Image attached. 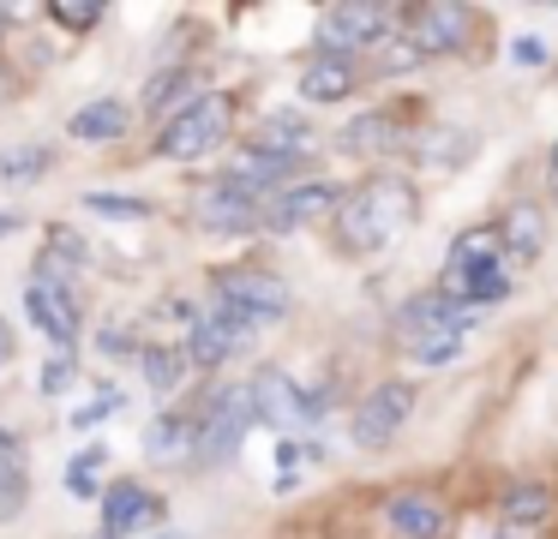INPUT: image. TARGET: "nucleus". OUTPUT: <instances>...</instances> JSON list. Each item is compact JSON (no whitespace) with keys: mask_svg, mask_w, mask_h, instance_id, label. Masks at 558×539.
Segmentation results:
<instances>
[{"mask_svg":"<svg viewBox=\"0 0 558 539\" xmlns=\"http://www.w3.org/2000/svg\"><path fill=\"white\" fill-rule=\"evenodd\" d=\"M414 222H421V192H414L402 174H373L342 198L337 246L354 252V258H373V252H385L390 240L409 234Z\"/></svg>","mask_w":558,"mask_h":539,"instance_id":"nucleus-1","label":"nucleus"},{"mask_svg":"<svg viewBox=\"0 0 558 539\" xmlns=\"http://www.w3.org/2000/svg\"><path fill=\"white\" fill-rule=\"evenodd\" d=\"M229 126H234V96L205 90L193 108H181L174 120H162V132H157V156H162V162H198V156L222 150Z\"/></svg>","mask_w":558,"mask_h":539,"instance_id":"nucleus-2","label":"nucleus"},{"mask_svg":"<svg viewBox=\"0 0 558 539\" xmlns=\"http://www.w3.org/2000/svg\"><path fill=\"white\" fill-rule=\"evenodd\" d=\"M198 455L193 462L198 467H222V462H234V450H241V438H246V426H253V390L246 383H222V390H210V402L198 407Z\"/></svg>","mask_w":558,"mask_h":539,"instance_id":"nucleus-3","label":"nucleus"},{"mask_svg":"<svg viewBox=\"0 0 558 539\" xmlns=\"http://www.w3.org/2000/svg\"><path fill=\"white\" fill-rule=\"evenodd\" d=\"M385 24H397V12H390V7H366V0H337V7L318 12L313 42H318V54H342V60H354V54H366V48H373L378 36H385Z\"/></svg>","mask_w":558,"mask_h":539,"instance_id":"nucleus-4","label":"nucleus"},{"mask_svg":"<svg viewBox=\"0 0 558 539\" xmlns=\"http://www.w3.org/2000/svg\"><path fill=\"white\" fill-rule=\"evenodd\" d=\"M414 402H421V390H414L409 378H385L378 390L361 395V407H354V419H349V438L361 443V450H390L397 431L409 426Z\"/></svg>","mask_w":558,"mask_h":539,"instance_id":"nucleus-5","label":"nucleus"},{"mask_svg":"<svg viewBox=\"0 0 558 539\" xmlns=\"http://www.w3.org/2000/svg\"><path fill=\"white\" fill-rule=\"evenodd\" d=\"M253 330L258 323L246 318V311H234L229 299H210V311H198V323L186 330V359L217 371V366H229V354H241Z\"/></svg>","mask_w":558,"mask_h":539,"instance_id":"nucleus-6","label":"nucleus"},{"mask_svg":"<svg viewBox=\"0 0 558 539\" xmlns=\"http://www.w3.org/2000/svg\"><path fill=\"white\" fill-rule=\"evenodd\" d=\"M342 198L349 192L337 186V180H294V186H282L277 198H265V228L270 234H294V228H313V222H337Z\"/></svg>","mask_w":558,"mask_h":539,"instance_id":"nucleus-7","label":"nucleus"},{"mask_svg":"<svg viewBox=\"0 0 558 539\" xmlns=\"http://www.w3.org/2000/svg\"><path fill=\"white\" fill-rule=\"evenodd\" d=\"M246 390H253L258 426H277V431H306L318 419V407H325V395H301V383H294L289 371H277V366H265Z\"/></svg>","mask_w":558,"mask_h":539,"instance_id":"nucleus-8","label":"nucleus"},{"mask_svg":"<svg viewBox=\"0 0 558 539\" xmlns=\"http://www.w3.org/2000/svg\"><path fill=\"white\" fill-rule=\"evenodd\" d=\"M474 330V306H462L450 287H426L397 311V342H426V335H469Z\"/></svg>","mask_w":558,"mask_h":539,"instance_id":"nucleus-9","label":"nucleus"},{"mask_svg":"<svg viewBox=\"0 0 558 539\" xmlns=\"http://www.w3.org/2000/svg\"><path fill=\"white\" fill-rule=\"evenodd\" d=\"M217 299H229L234 311H246L253 323H277L289 318V282L277 270H222L217 275Z\"/></svg>","mask_w":558,"mask_h":539,"instance_id":"nucleus-10","label":"nucleus"},{"mask_svg":"<svg viewBox=\"0 0 558 539\" xmlns=\"http://www.w3.org/2000/svg\"><path fill=\"white\" fill-rule=\"evenodd\" d=\"M402 24H409V42L421 48V54H457V48L469 42L474 12L457 7V0H433V7H414Z\"/></svg>","mask_w":558,"mask_h":539,"instance_id":"nucleus-11","label":"nucleus"},{"mask_svg":"<svg viewBox=\"0 0 558 539\" xmlns=\"http://www.w3.org/2000/svg\"><path fill=\"white\" fill-rule=\"evenodd\" d=\"M25 311H31V323H37V330L49 335L54 347H61V354H73V342L85 335V318H78V299L66 294V287L37 282V275L25 282Z\"/></svg>","mask_w":558,"mask_h":539,"instance_id":"nucleus-12","label":"nucleus"},{"mask_svg":"<svg viewBox=\"0 0 558 539\" xmlns=\"http://www.w3.org/2000/svg\"><path fill=\"white\" fill-rule=\"evenodd\" d=\"M198 228H205V234H253V228H265V204L246 198L229 180H210V186L198 192Z\"/></svg>","mask_w":558,"mask_h":539,"instance_id":"nucleus-13","label":"nucleus"},{"mask_svg":"<svg viewBox=\"0 0 558 539\" xmlns=\"http://www.w3.org/2000/svg\"><path fill=\"white\" fill-rule=\"evenodd\" d=\"M385 527L397 539H445L450 510L438 498H426V491H397V498L385 503Z\"/></svg>","mask_w":558,"mask_h":539,"instance_id":"nucleus-14","label":"nucleus"},{"mask_svg":"<svg viewBox=\"0 0 558 539\" xmlns=\"http://www.w3.org/2000/svg\"><path fill=\"white\" fill-rule=\"evenodd\" d=\"M157 515H162V503L150 498L138 479H121V486L102 491V539H126V534H138V527H150Z\"/></svg>","mask_w":558,"mask_h":539,"instance_id":"nucleus-15","label":"nucleus"},{"mask_svg":"<svg viewBox=\"0 0 558 539\" xmlns=\"http://www.w3.org/2000/svg\"><path fill=\"white\" fill-rule=\"evenodd\" d=\"M493 234H498V246H505V258L534 264L541 246H546V210L529 204V198H517V204H505V216L493 222Z\"/></svg>","mask_w":558,"mask_h":539,"instance_id":"nucleus-16","label":"nucleus"},{"mask_svg":"<svg viewBox=\"0 0 558 539\" xmlns=\"http://www.w3.org/2000/svg\"><path fill=\"white\" fill-rule=\"evenodd\" d=\"M145 455H150V462H162V467L193 462V455H198V419L193 414H157L145 426Z\"/></svg>","mask_w":558,"mask_h":539,"instance_id":"nucleus-17","label":"nucleus"},{"mask_svg":"<svg viewBox=\"0 0 558 539\" xmlns=\"http://www.w3.org/2000/svg\"><path fill=\"white\" fill-rule=\"evenodd\" d=\"M445 287L462 299V306H474V311H481V306H498V299L517 294V282H510V264H505V258H486V264H474V270H457Z\"/></svg>","mask_w":558,"mask_h":539,"instance_id":"nucleus-18","label":"nucleus"},{"mask_svg":"<svg viewBox=\"0 0 558 539\" xmlns=\"http://www.w3.org/2000/svg\"><path fill=\"white\" fill-rule=\"evenodd\" d=\"M361 84V66L342 54H313L301 66V102H342Z\"/></svg>","mask_w":558,"mask_h":539,"instance_id":"nucleus-19","label":"nucleus"},{"mask_svg":"<svg viewBox=\"0 0 558 539\" xmlns=\"http://www.w3.org/2000/svg\"><path fill=\"white\" fill-rule=\"evenodd\" d=\"M198 72L193 66H162V72H150V84H145V114H181V108H193L198 102Z\"/></svg>","mask_w":558,"mask_h":539,"instance_id":"nucleus-20","label":"nucleus"},{"mask_svg":"<svg viewBox=\"0 0 558 539\" xmlns=\"http://www.w3.org/2000/svg\"><path fill=\"white\" fill-rule=\"evenodd\" d=\"M306 138H313V126H306L301 114H289V108H282V114H265V126H258L246 144H253V150H265V156H282V162H301Z\"/></svg>","mask_w":558,"mask_h":539,"instance_id":"nucleus-21","label":"nucleus"},{"mask_svg":"<svg viewBox=\"0 0 558 539\" xmlns=\"http://www.w3.org/2000/svg\"><path fill=\"white\" fill-rule=\"evenodd\" d=\"M138 371H145L150 395H174L186 383V371H193V359H186L181 342H145V354H138Z\"/></svg>","mask_w":558,"mask_h":539,"instance_id":"nucleus-22","label":"nucleus"},{"mask_svg":"<svg viewBox=\"0 0 558 539\" xmlns=\"http://www.w3.org/2000/svg\"><path fill=\"white\" fill-rule=\"evenodd\" d=\"M126 102H114V96H102V102H85L73 120H66V132H73L78 144H109V138H121L126 132Z\"/></svg>","mask_w":558,"mask_h":539,"instance_id":"nucleus-23","label":"nucleus"},{"mask_svg":"<svg viewBox=\"0 0 558 539\" xmlns=\"http://www.w3.org/2000/svg\"><path fill=\"white\" fill-rule=\"evenodd\" d=\"M342 150L349 156H378V150H397V114L373 108V114H354L342 126Z\"/></svg>","mask_w":558,"mask_h":539,"instance_id":"nucleus-24","label":"nucleus"},{"mask_svg":"<svg viewBox=\"0 0 558 539\" xmlns=\"http://www.w3.org/2000/svg\"><path fill=\"white\" fill-rule=\"evenodd\" d=\"M486 258H505V246H498V234H493V228H469V234H457V246H450V258H445V275H457V270H474V264H486Z\"/></svg>","mask_w":558,"mask_h":539,"instance_id":"nucleus-25","label":"nucleus"},{"mask_svg":"<svg viewBox=\"0 0 558 539\" xmlns=\"http://www.w3.org/2000/svg\"><path fill=\"white\" fill-rule=\"evenodd\" d=\"M546 510H553V491L534 486V479H517V486L505 491V522L510 527H534Z\"/></svg>","mask_w":558,"mask_h":539,"instance_id":"nucleus-26","label":"nucleus"},{"mask_svg":"<svg viewBox=\"0 0 558 539\" xmlns=\"http://www.w3.org/2000/svg\"><path fill=\"white\" fill-rule=\"evenodd\" d=\"M366 54H373V78H390V72H414V66L426 60L421 48L409 42V30H402V36H378Z\"/></svg>","mask_w":558,"mask_h":539,"instance_id":"nucleus-27","label":"nucleus"},{"mask_svg":"<svg viewBox=\"0 0 558 539\" xmlns=\"http://www.w3.org/2000/svg\"><path fill=\"white\" fill-rule=\"evenodd\" d=\"M49 162H54L49 150H37V144H19V150L0 156V180H7V186H25V180L49 174Z\"/></svg>","mask_w":558,"mask_h":539,"instance_id":"nucleus-28","label":"nucleus"},{"mask_svg":"<svg viewBox=\"0 0 558 539\" xmlns=\"http://www.w3.org/2000/svg\"><path fill=\"white\" fill-rule=\"evenodd\" d=\"M109 462V450H97V443H90L85 455H73V462H66V491H73V498H97V467Z\"/></svg>","mask_w":558,"mask_h":539,"instance_id":"nucleus-29","label":"nucleus"},{"mask_svg":"<svg viewBox=\"0 0 558 539\" xmlns=\"http://www.w3.org/2000/svg\"><path fill=\"white\" fill-rule=\"evenodd\" d=\"M85 210H90V216H114V222H145L150 204H145V198H109V192H90Z\"/></svg>","mask_w":558,"mask_h":539,"instance_id":"nucleus-30","label":"nucleus"},{"mask_svg":"<svg viewBox=\"0 0 558 539\" xmlns=\"http://www.w3.org/2000/svg\"><path fill=\"white\" fill-rule=\"evenodd\" d=\"M402 354L421 359V366H450V359L462 354V335H426V342H409Z\"/></svg>","mask_w":558,"mask_h":539,"instance_id":"nucleus-31","label":"nucleus"},{"mask_svg":"<svg viewBox=\"0 0 558 539\" xmlns=\"http://www.w3.org/2000/svg\"><path fill=\"white\" fill-rule=\"evenodd\" d=\"M78 383V366H73V354H54L49 366H43V395H66Z\"/></svg>","mask_w":558,"mask_h":539,"instance_id":"nucleus-32","label":"nucleus"},{"mask_svg":"<svg viewBox=\"0 0 558 539\" xmlns=\"http://www.w3.org/2000/svg\"><path fill=\"white\" fill-rule=\"evenodd\" d=\"M49 19H54V24H66V30H97L102 7H73V0H54Z\"/></svg>","mask_w":558,"mask_h":539,"instance_id":"nucleus-33","label":"nucleus"},{"mask_svg":"<svg viewBox=\"0 0 558 539\" xmlns=\"http://www.w3.org/2000/svg\"><path fill=\"white\" fill-rule=\"evenodd\" d=\"M510 60H517V66H546V60H553V48H546V36H517V42H510Z\"/></svg>","mask_w":558,"mask_h":539,"instance_id":"nucleus-34","label":"nucleus"},{"mask_svg":"<svg viewBox=\"0 0 558 539\" xmlns=\"http://www.w3.org/2000/svg\"><path fill=\"white\" fill-rule=\"evenodd\" d=\"M97 347H102V354H114V359H126V354H145V342H138V335H126V323H109V330L97 335Z\"/></svg>","mask_w":558,"mask_h":539,"instance_id":"nucleus-35","label":"nucleus"},{"mask_svg":"<svg viewBox=\"0 0 558 539\" xmlns=\"http://www.w3.org/2000/svg\"><path fill=\"white\" fill-rule=\"evenodd\" d=\"M114 407H121V395H102V402H90V407H78V414H73V426H78V431H85V426H97V419H102V414H114Z\"/></svg>","mask_w":558,"mask_h":539,"instance_id":"nucleus-36","label":"nucleus"},{"mask_svg":"<svg viewBox=\"0 0 558 539\" xmlns=\"http://www.w3.org/2000/svg\"><path fill=\"white\" fill-rule=\"evenodd\" d=\"M486 539H534V527H510V522H505V527H493Z\"/></svg>","mask_w":558,"mask_h":539,"instance_id":"nucleus-37","label":"nucleus"},{"mask_svg":"<svg viewBox=\"0 0 558 539\" xmlns=\"http://www.w3.org/2000/svg\"><path fill=\"white\" fill-rule=\"evenodd\" d=\"M19 228H25V216H19V210H0V240L19 234Z\"/></svg>","mask_w":558,"mask_h":539,"instance_id":"nucleus-38","label":"nucleus"},{"mask_svg":"<svg viewBox=\"0 0 558 539\" xmlns=\"http://www.w3.org/2000/svg\"><path fill=\"white\" fill-rule=\"evenodd\" d=\"M546 186H553V198H558V138H553V156H546Z\"/></svg>","mask_w":558,"mask_h":539,"instance_id":"nucleus-39","label":"nucleus"},{"mask_svg":"<svg viewBox=\"0 0 558 539\" xmlns=\"http://www.w3.org/2000/svg\"><path fill=\"white\" fill-rule=\"evenodd\" d=\"M13 359V330H7V318H0V366Z\"/></svg>","mask_w":558,"mask_h":539,"instance_id":"nucleus-40","label":"nucleus"},{"mask_svg":"<svg viewBox=\"0 0 558 539\" xmlns=\"http://www.w3.org/2000/svg\"><path fill=\"white\" fill-rule=\"evenodd\" d=\"M7 96H13V72L0 66V102H7Z\"/></svg>","mask_w":558,"mask_h":539,"instance_id":"nucleus-41","label":"nucleus"},{"mask_svg":"<svg viewBox=\"0 0 558 539\" xmlns=\"http://www.w3.org/2000/svg\"><path fill=\"white\" fill-rule=\"evenodd\" d=\"M0 24H7V7H0Z\"/></svg>","mask_w":558,"mask_h":539,"instance_id":"nucleus-42","label":"nucleus"},{"mask_svg":"<svg viewBox=\"0 0 558 539\" xmlns=\"http://www.w3.org/2000/svg\"><path fill=\"white\" fill-rule=\"evenodd\" d=\"M162 539H174V534H162Z\"/></svg>","mask_w":558,"mask_h":539,"instance_id":"nucleus-43","label":"nucleus"},{"mask_svg":"<svg viewBox=\"0 0 558 539\" xmlns=\"http://www.w3.org/2000/svg\"><path fill=\"white\" fill-rule=\"evenodd\" d=\"M97 539H102V534H97Z\"/></svg>","mask_w":558,"mask_h":539,"instance_id":"nucleus-44","label":"nucleus"}]
</instances>
